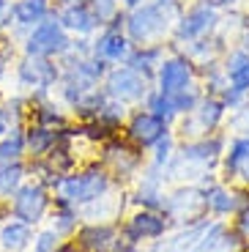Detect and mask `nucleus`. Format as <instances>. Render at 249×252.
Segmentation results:
<instances>
[{"label":"nucleus","mask_w":249,"mask_h":252,"mask_svg":"<svg viewBox=\"0 0 249 252\" xmlns=\"http://www.w3.org/2000/svg\"><path fill=\"white\" fill-rule=\"evenodd\" d=\"M88 6H91V11L96 14V19H99V25H110L115 17H121L124 14V6H121V0H88Z\"/></svg>","instance_id":"36"},{"label":"nucleus","mask_w":249,"mask_h":252,"mask_svg":"<svg viewBox=\"0 0 249 252\" xmlns=\"http://www.w3.org/2000/svg\"><path fill=\"white\" fill-rule=\"evenodd\" d=\"M167 178H164L162 170H154L145 164L140 176L131 181V192L129 195V203L134 208H151V211H162V203H164V192H167Z\"/></svg>","instance_id":"16"},{"label":"nucleus","mask_w":249,"mask_h":252,"mask_svg":"<svg viewBox=\"0 0 249 252\" xmlns=\"http://www.w3.org/2000/svg\"><path fill=\"white\" fill-rule=\"evenodd\" d=\"M219 19H222V11L203 0H189L184 11H181L178 22H175L173 33H170L167 47L173 50H181V47L192 44V41H200V38H208L217 33Z\"/></svg>","instance_id":"5"},{"label":"nucleus","mask_w":249,"mask_h":252,"mask_svg":"<svg viewBox=\"0 0 249 252\" xmlns=\"http://www.w3.org/2000/svg\"><path fill=\"white\" fill-rule=\"evenodd\" d=\"M63 241H66V239H61V236H58L55 230L47 225V227H38L36 233H33L31 250H33V252H58Z\"/></svg>","instance_id":"35"},{"label":"nucleus","mask_w":249,"mask_h":252,"mask_svg":"<svg viewBox=\"0 0 249 252\" xmlns=\"http://www.w3.org/2000/svg\"><path fill=\"white\" fill-rule=\"evenodd\" d=\"M58 22L63 25V31L69 33L71 38H93L96 33L101 31L99 19H96V14L91 11V6L88 3H80V6H69V8H58L55 11Z\"/></svg>","instance_id":"22"},{"label":"nucleus","mask_w":249,"mask_h":252,"mask_svg":"<svg viewBox=\"0 0 249 252\" xmlns=\"http://www.w3.org/2000/svg\"><path fill=\"white\" fill-rule=\"evenodd\" d=\"M224 50H227V44H224L222 38L214 33V36H208V38H200V41H192V44L181 47L178 52H184V55H187L197 69H203V66H211V63L222 61Z\"/></svg>","instance_id":"26"},{"label":"nucleus","mask_w":249,"mask_h":252,"mask_svg":"<svg viewBox=\"0 0 249 252\" xmlns=\"http://www.w3.org/2000/svg\"><path fill=\"white\" fill-rule=\"evenodd\" d=\"M118 225H121V236L137 247H145L151 241L162 239L170 230V222L164 220L162 211H151V208H134Z\"/></svg>","instance_id":"14"},{"label":"nucleus","mask_w":249,"mask_h":252,"mask_svg":"<svg viewBox=\"0 0 249 252\" xmlns=\"http://www.w3.org/2000/svg\"><path fill=\"white\" fill-rule=\"evenodd\" d=\"M8 3H14V0H8Z\"/></svg>","instance_id":"43"},{"label":"nucleus","mask_w":249,"mask_h":252,"mask_svg":"<svg viewBox=\"0 0 249 252\" xmlns=\"http://www.w3.org/2000/svg\"><path fill=\"white\" fill-rule=\"evenodd\" d=\"M184 6H187L184 0H145L124 11V33L134 47L167 44Z\"/></svg>","instance_id":"2"},{"label":"nucleus","mask_w":249,"mask_h":252,"mask_svg":"<svg viewBox=\"0 0 249 252\" xmlns=\"http://www.w3.org/2000/svg\"><path fill=\"white\" fill-rule=\"evenodd\" d=\"M0 252H3V250H0Z\"/></svg>","instance_id":"47"},{"label":"nucleus","mask_w":249,"mask_h":252,"mask_svg":"<svg viewBox=\"0 0 249 252\" xmlns=\"http://www.w3.org/2000/svg\"><path fill=\"white\" fill-rule=\"evenodd\" d=\"M22 134H25V154H28V159H44L52 148H55L58 134H61V132L28 121V124L22 126Z\"/></svg>","instance_id":"25"},{"label":"nucleus","mask_w":249,"mask_h":252,"mask_svg":"<svg viewBox=\"0 0 249 252\" xmlns=\"http://www.w3.org/2000/svg\"><path fill=\"white\" fill-rule=\"evenodd\" d=\"M99 148H101L99 162L107 167L112 181L121 184V187H129V184L140 176V170L145 167V151H140L137 145H131L129 140L121 137V134L104 140Z\"/></svg>","instance_id":"7"},{"label":"nucleus","mask_w":249,"mask_h":252,"mask_svg":"<svg viewBox=\"0 0 249 252\" xmlns=\"http://www.w3.org/2000/svg\"><path fill=\"white\" fill-rule=\"evenodd\" d=\"M219 63L227 77V85L249 96V52L241 47H227Z\"/></svg>","instance_id":"23"},{"label":"nucleus","mask_w":249,"mask_h":252,"mask_svg":"<svg viewBox=\"0 0 249 252\" xmlns=\"http://www.w3.org/2000/svg\"><path fill=\"white\" fill-rule=\"evenodd\" d=\"M227 134L214 132L197 140H178L173 159L164 167L167 184H197L203 176L219 170V159L224 154Z\"/></svg>","instance_id":"1"},{"label":"nucleus","mask_w":249,"mask_h":252,"mask_svg":"<svg viewBox=\"0 0 249 252\" xmlns=\"http://www.w3.org/2000/svg\"><path fill=\"white\" fill-rule=\"evenodd\" d=\"M115 187L112 176L101 162H88L82 167H74L71 173H63L50 187L52 206H69V208H85L88 203L104 197Z\"/></svg>","instance_id":"3"},{"label":"nucleus","mask_w":249,"mask_h":252,"mask_svg":"<svg viewBox=\"0 0 249 252\" xmlns=\"http://www.w3.org/2000/svg\"><path fill=\"white\" fill-rule=\"evenodd\" d=\"M14 19H11V3L0 0V33H11Z\"/></svg>","instance_id":"39"},{"label":"nucleus","mask_w":249,"mask_h":252,"mask_svg":"<svg viewBox=\"0 0 249 252\" xmlns=\"http://www.w3.org/2000/svg\"><path fill=\"white\" fill-rule=\"evenodd\" d=\"M247 6H249V0H247Z\"/></svg>","instance_id":"45"},{"label":"nucleus","mask_w":249,"mask_h":252,"mask_svg":"<svg viewBox=\"0 0 249 252\" xmlns=\"http://www.w3.org/2000/svg\"><path fill=\"white\" fill-rule=\"evenodd\" d=\"M192 82H197V66L184 52L167 47V55H164V61L159 63V69L154 74V88L164 96H173L181 88L192 85Z\"/></svg>","instance_id":"12"},{"label":"nucleus","mask_w":249,"mask_h":252,"mask_svg":"<svg viewBox=\"0 0 249 252\" xmlns=\"http://www.w3.org/2000/svg\"><path fill=\"white\" fill-rule=\"evenodd\" d=\"M192 252H194V250H192Z\"/></svg>","instance_id":"48"},{"label":"nucleus","mask_w":249,"mask_h":252,"mask_svg":"<svg viewBox=\"0 0 249 252\" xmlns=\"http://www.w3.org/2000/svg\"><path fill=\"white\" fill-rule=\"evenodd\" d=\"M50 208H52L50 187L41 184V181H36V178H25L22 187H19L11 195V200L6 203L8 217L25 222V225H31V227L41 225V222L47 220V214H50Z\"/></svg>","instance_id":"9"},{"label":"nucleus","mask_w":249,"mask_h":252,"mask_svg":"<svg viewBox=\"0 0 249 252\" xmlns=\"http://www.w3.org/2000/svg\"><path fill=\"white\" fill-rule=\"evenodd\" d=\"M249 250V244L236 233V227L227 220H214L208 217L206 227L197 239L194 252H244Z\"/></svg>","instance_id":"19"},{"label":"nucleus","mask_w":249,"mask_h":252,"mask_svg":"<svg viewBox=\"0 0 249 252\" xmlns=\"http://www.w3.org/2000/svg\"><path fill=\"white\" fill-rule=\"evenodd\" d=\"M47 220H50V227L61 236V239H74L77 227L82 225L80 211H77V208H69V206H52Z\"/></svg>","instance_id":"29"},{"label":"nucleus","mask_w":249,"mask_h":252,"mask_svg":"<svg viewBox=\"0 0 249 252\" xmlns=\"http://www.w3.org/2000/svg\"><path fill=\"white\" fill-rule=\"evenodd\" d=\"M162 214L170 227H184L208 220L206 189H200L197 184H170L164 192Z\"/></svg>","instance_id":"4"},{"label":"nucleus","mask_w":249,"mask_h":252,"mask_svg":"<svg viewBox=\"0 0 249 252\" xmlns=\"http://www.w3.org/2000/svg\"><path fill=\"white\" fill-rule=\"evenodd\" d=\"M244 252H249V250H244Z\"/></svg>","instance_id":"46"},{"label":"nucleus","mask_w":249,"mask_h":252,"mask_svg":"<svg viewBox=\"0 0 249 252\" xmlns=\"http://www.w3.org/2000/svg\"><path fill=\"white\" fill-rule=\"evenodd\" d=\"M14 55H17V41L8 33H0V80L8 74V66H11Z\"/></svg>","instance_id":"37"},{"label":"nucleus","mask_w":249,"mask_h":252,"mask_svg":"<svg viewBox=\"0 0 249 252\" xmlns=\"http://www.w3.org/2000/svg\"><path fill=\"white\" fill-rule=\"evenodd\" d=\"M203 88H200V82H192V85H187V88H181L178 94H173L170 96V101H173V107H175V113L178 115H187V113H192L194 107H197V101L203 99Z\"/></svg>","instance_id":"33"},{"label":"nucleus","mask_w":249,"mask_h":252,"mask_svg":"<svg viewBox=\"0 0 249 252\" xmlns=\"http://www.w3.org/2000/svg\"><path fill=\"white\" fill-rule=\"evenodd\" d=\"M224 118H227V107L222 104L219 96H203L197 101V107L187 115H178V121L173 124V134L178 140H197L208 137L214 132L224 129Z\"/></svg>","instance_id":"6"},{"label":"nucleus","mask_w":249,"mask_h":252,"mask_svg":"<svg viewBox=\"0 0 249 252\" xmlns=\"http://www.w3.org/2000/svg\"><path fill=\"white\" fill-rule=\"evenodd\" d=\"M217 176L224 184H233L238 189H249V137L227 134Z\"/></svg>","instance_id":"13"},{"label":"nucleus","mask_w":249,"mask_h":252,"mask_svg":"<svg viewBox=\"0 0 249 252\" xmlns=\"http://www.w3.org/2000/svg\"><path fill=\"white\" fill-rule=\"evenodd\" d=\"M33 241V227L25 222L8 217L6 222H0V250L3 252H28Z\"/></svg>","instance_id":"27"},{"label":"nucleus","mask_w":249,"mask_h":252,"mask_svg":"<svg viewBox=\"0 0 249 252\" xmlns=\"http://www.w3.org/2000/svg\"><path fill=\"white\" fill-rule=\"evenodd\" d=\"M164 55H167V44H140V47H131L126 66L154 82V74L159 69V63L164 61Z\"/></svg>","instance_id":"24"},{"label":"nucleus","mask_w":249,"mask_h":252,"mask_svg":"<svg viewBox=\"0 0 249 252\" xmlns=\"http://www.w3.org/2000/svg\"><path fill=\"white\" fill-rule=\"evenodd\" d=\"M175 145H178V137H175L173 132H167L159 143H154L148 151H145V164L154 167V170H162L164 173L167 162L173 159V154H175Z\"/></svg>","instance_id":"30"},{"label":"nucleus","mask_w":249,"mask_h":252,"mask_svg":"<svg viewBox=\"0 0 249 252\" xmlns=\"http://www.w3.org/2000/svg\"><path fill=\"white\" fill-rule=\"evenodd\" d=\"M129 113H131V107H126L124 101H115V99H110V96H104V101H101V107H99V113H96L93 124L99 126V129H104L107 134H118L121 129H124Z\"/></svg>","instance_id":"28"},{"label":"nucleus","mask_w":249,"mask_h":252,"mask_svg":"<svg viewBox=\"0 0 249 252\" xmlns=\"http://www.w3.org/2000/svg\"><path fill=\"white\" fill-rule=\"evenodd\" d=\"M224 134H241V137H249V99L244 101L241 107L230 110L227 118H224Z\"/></svg>","instance_id":"34"},{"label":"nucleus","mask_w":249,"mask_h":252,"mask_svg":"<svg viewBox=\"0 0 249 252\" xmlns=\"http://www.w3.org/2000/svg\"><path fill=\"white\" fill-rule=\"evenodd\" d=\"M58 252H82V250H80V247H77L71 239H66V241L61 244V250H58Z\"/></svg>","instance_id":"41"},{"label":"nucleus","mask_w":249,"mask_h":252,"mask_svg":"<svg viewBox=\"0 0 249 252\" xmlns=\"http://www.w3.org/2000/svg\"><path fill=\"white\" fill-rule=\"evenodd\" d=\"M69 50H71V36L63 31V25L58 22L55 14L47 17L44 22H38L36 28H31L25 36L19 38V52L22 55L61 61Z\"/></svg>","instance_id":"8"},{"label":"nucleus","mask_w":249,"mask_h":252,"mask_svg":"<svg viewBox=\"0 0 249 252\" xmlns=\"http://www.w3.org/2000/svg\"><path fill=\"white\" fill-rule=\"evenodd\" d=\"M203 3L219 8V11H227V8H238L241 3H247V0H203Z\"/></svg>","instance_id":"40"},{"label":"nucleus","mask_w":249,"mask_h":252,"mask_svg":"<svg viewBox=\"0 0 249 252\" xmlns=\"http://www.w3.org/2000/svg\"><path fill=\"white\" fill-rule=\"evenodd\" d=\"M25 134L22 129H11L0 137V164H11V162H25Z\"/></svg>","instance_id":"31"},{"label":"nucleus","mask_w":249,"mask_h":252,"mask_svg":"<svg viewBox=\"0 0 249 252\" xmlns=\"http://www.w3.org/2000/svg\"><path fill=\"white\" fill-rule=\"evenodd\" d=\"M154 88V82L145 80L140 71L129 69V66H110L101 80V91H104L110 99L124 101L126 107H140L148 96V91Z\"/></svg>","instance_id":"11"},{"label":"nucleus","mask_w":249,"mask_h":252,"mask_svg":"<svg viewBox=\"0 0 249 252\" xmlns=\"http://www.w3.org/2000/svg\"><path fill=\"white\" fill-rule=\"evenodd\" d=\"M233 227H236V233L249 244V200L244 203V206L238 208V214L233 217Z\"/></svg>","instance_id":"38"},{"label":"nucleus","mask_w":249,"mask_h":252,"mask_svg":"<svg viewBox=\"0 0 249 252\" xmlns=\"http://www.w3.org/2000/svg\"><path fill=\"white\" fill-rule=\"evenodd\" d=\"M184 3H189V0H184Z\"/></svg>","instance_id":"44"},{"label":"nucleus","mask_w":249,"mask_h":252,"mask_svg":"<svg viewBox=\"0 0 249 252\" xmlns=\"http://www.w3.org/2000/svg\"><path fill=\"white\" fill-rule=\"evenodd\" d=\"M14 80L19 94H52L61 80V63L52 58L19 55L14 63Z\"/></svg>","instance_id":"10"},{"label":"nucleus","mask_w":249,"mask_h":252,"mask_svg":"<svg viewBox=\"0 0 249 252\" xmlns=\"http://www.w3.org/2000/svg\"><path fill=\"white\" fill-rule=\"evenodd\" d=\"M140 107H145L148 113H154L156 118H162L164 124H170V126L178 121V113H175V107H173V101H170V96L159 94L156 88L148 91V96H145V101L140 104Z\"/></svg>","instance_id":"32"},{"label":"nucleus","mask_w":249,"mask_h":252,"mask_svg":"<svg viewBox=\"0 0 249 252\" xmlns=\"http://www.w3.org/2000/svg\"><path fill=\"white\" fill-rule=\"evenodd\" d=\"M140 3H145V0H121V6H124V11H129V8L140 6Z\"/></svg>","instance_id":"42"},{"label":"nucleus","mask_w":249,"mask_h":252,"mask_svg":"<svg viewBox=\"0 0 249 252\" xmlns=\"http://www.w3.org/2000/svg\"><path fill=\"white\" fill-rule=\"evenodd\" d=\"M55 8H52V0H14L11 3V19L14 28L8 36L19 44V38L25 36L31 28H36L38 22H44L47 17H52Z\"/></svg>","instance_id":"21"},{"label":"nucleus","mask_w":249,"mask_h":252,"mask_svg":"<svg viewBox=\"0 0 249 252\" xmlns=\"http://www.w3.org/2000/svg\"><path fill=\"white\" fill-rule=\"evenodd\" d=\"M249 200V189H238L233 184L224 181H214L211 187H206V206H208V217L214 220H227L236 217L238 208Z\"/></svg>","instance_id":"20"},{"label":"nucleus","mask_w":249,"mask_h":252,"mask_svg":"<svg viewBox=\"0 0 249 252\" xmlns=\"http://www.w3.org/2000/svg\"><path fill=\"white\" fill-rule=\"evenodd\" d=\"M71 241L82 252H118L124 236L118 222H82Z\"/></svg>","instance_id":"17"},{"label":"nucleus","mask_w":249,"mask_h":252,"mask_svg":"<svg viewBox=\"0 0 249 252\" xmlns=\"http://www.w3.org/2000/svg\"><path fill=\"white\" fill-rule=\"evenodd\" d=\"M131 41L124 33V28H112L104 25L93 38H91V58L107 63V66H124L126 58L131 52Z\"/></svg>","instance_id":"18"},{"label":"nucleus","mask_w":249,"mask_h":252,"mask_svg":"<svg viewBox=\"0 0 249 252\" xmlns=\"http://www.w3.org/2000/svg\"><path fill=\"white\" fill-rule=\"evenodd\" d=\"M121 132H124V137L131 145H137L140 151H148L151 145L159 143L167 132H173V126L164 124L162 118H156L145 107H131V113H129V118H126Z\"/></svg>","instance_id":"15"}]
</instances>
